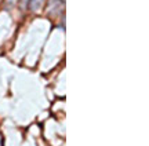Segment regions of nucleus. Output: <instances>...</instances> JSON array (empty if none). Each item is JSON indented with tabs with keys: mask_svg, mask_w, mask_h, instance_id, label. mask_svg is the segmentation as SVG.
Instances as JSON below:
<instances>
[{
	"mask_svg": "<svg viewBox=\"0 0 149 146\" xmlns=\"http://www.w3.org/2000/svg\"><path fill=\"white\" fill-rule=\"evenodd\" d=\"M43 1H44V0H31V1H29V8L33 11H37L43 6Z\"/></svg>",
	"mask_w": 149,
	"mask_h": 146,
	"instance_id": "nucleus-1",
	"label": "nucleus"
}]
</instances>
